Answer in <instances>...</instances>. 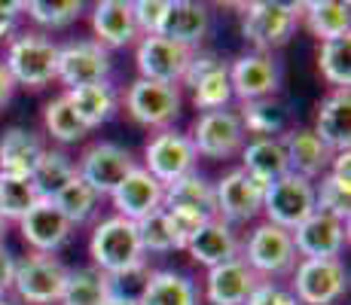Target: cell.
<instances>
[{"mask_svg": "<svg viewBox=\"0 0 351 305\" xmlns=\"http://www.w3.org/2000/svg\"><path fill=\"white\" fill-rule=\"evenodd\" d=\"M89 254L95 269L107 278H123L144 269V247L138 239V226L125 217H107L98 223L89 241Z\"/></svg>", "mask_w": 351, "mask_h": 305, "instance_id": "6da1fadb", "label": "cell"}, {"mask_svg": "<svg viewBox=\"0 0 351 305\" xmlns=\"http://www.w3.org/2000/svg\"><path fill=\"white\" fill-rule=\"evenodd\" d=\"M6 73L12 77L16 86H28V89H43L56 80L58 71V46L43 34H19L6 49L3 61Z\"/></svg>", "mask_w": 351, "mask_h": 305, "instance_id": "7a4b0ae2", "label": "cell"}, {"mask_svg": "<svg viewBox=\"0 0 351 305\" xmlns=\"http://www.w3.org/2000/svg\"><path fill=\"white\" fill-rule=\"evenodd\" d=\"M263 211L272 226H281L293 232L302 220L315 214V180H306L300 174H285L263 189Z\"/></svg>", "mask_w": 351, "mask_h": 305, "instance_id": "3957f363", "label": "cell"}, {"mask_svg": "<svg viewBox=\"0 0 351 305\" xmlns=\"http://www.w3.org/2000/svg\"><path fill=\"white\" fill-rule=\"evenodd\" d=\"M300 19V3H281V0H256L245 6V22L241 34L251 46L266 56L275 46H285L296 31Z\"/></svg>", "mask_w": 351, "mask_h": 305, "instance_id": "277c9868", "label": "cell"}, {"mask_svg": "<svg viewBox=\"0 0 351 305\" xmlns=\"http://www.w3.org/2000/svg\"><path fill=\"white\" fill-rule=\"evenodd\" d=\"M67 281V269L56 256L34 254L16 263L12 272V290L28 305H56L62 300V290Z\"/></svg>", "mask_w": 351, "mask_h": 305, "instance_id": "5b68a950", "label": "cell"}, {"mask_svg": "<svg viewBox=\"0 0 351 305\" xmlns=\"http://www.w3.org/2000/svg\"><path fill=\"white\" fill-rule=\"evenodd\" d=\"M195 147L190 141V134H180L174 128H162L156 138L147 144L144 150V171L153 174L162 186H171L180 178L195 171Z\"/></svg>", "mask_w": 351, "mask_h": 305, "instance_id": "8992f818", "label": "cell"}, {"mask_svg": "<svg viewBox=\"0 0 351 305\" xmlns=\"http://www.w3.org/2000/svg\"><path fill=\"white\" fill-rule=\"evenodd\" d=\"M134 168H138V162H134V156L125 147L104 141V144H92L89 150L80 156L77 178L89 183L98 195H104V193H113Z\"/></svg>", "mask_w": 351, "mask_h": 305, "instance_id": "52a82bcc", "label": "cell"}, {"mask_svg": "<svg viewBox=\"0 0 351 305\" xmlns=\"http://www.w3.org/2000/svg\"><path fill=\"white\" fill-rule=\"evenodd\" d=\"M125 107L134 122L147 128H168L180 113V92L178 86L153 83V80H134L128 86Z\"/></svg>", "mask_w": 351, "mask_h": 305, "instance_id": "ba28073f", "label": "cell"}, {"mask_svg": "<svg viewBox=\"0 0 351 305\" xmlns=\"http://www.w3.org/2000/svg\"><path fill=\"white\" fill-rule=\"evenodd\" d=\"M110 73V52L95 40H77V43L58 46V71L56 80H62L71 89L92 83H104Z\"/></svg>", "mask_w": 351, "mask_h": 305, "instance_id": "9c48e42d", "label": "cell"}, {"mask_svg": "<svg viewBox=\"0 0 351 305\" xmlns=\"http://www.w3.org/2000/svg\"><path fill=\"white\" fill-rule=\"evenodd\" d=\"M247 269L256 275H285L296 266V247L293 235L272 223H260L247 239V254H245Z\"/></svg>", "mask_w": 351, "mask_h": 305, "instance_id": "30bf717a", "label": "cell"}, {"mask_svg": "<svg viewBox=\"0 0 351 305\" xmlns=\"http://www.w3.org/2000/svg\"><path fill=\"white\" fill-rule=\"evenodd\" d=\"M346 266L339 260H302L296 266L293 296L302 305H333L346 293Z\"/></svg>", "mask_w": 351, "mask_h": 305, "instance_id": "8fae6325", "label": "cell"}, {"mask_svg": "<svg viewBox=\"0 0 351 305\" xmlns=\"http://www.w3.org/2000/svg\"><path fill=\"white\" fill-rule=\"evenodd\" d=\"M193 147L195 156L205 159H229L245 144V128H241L239 113L232 110H211L202 113L193 128Z\"/></svg>", "mask_w": 351, "mask_h": 305, "instance_id": "7c38bea8", "label": "cell"}, {"mask_svg": "<svg viewBox=\"0 0 351 305\" xmlns=\"http://www.w3.org/2000/svg\"><path fill=\"white\" fill-rule=\"evenodd\" d=\"M290 235H293V247L302 260H339L342 247L348 241V223L315 211Z\"/></svg>", "mask_w": 351, "mask_h": 305, "instance_id": "4fadbf2b", "label": "cell"}, {"mask_svg": "<svg viewBox=\"0 0 351 305\" xmlns=\"http://www.w3.org/2000/svg\"><path fill=\"white\" fill-rule=\"evenodd\" d=\"M190 58H193V49L171 43L165 37H141L138 56H134L141 80H153V83H168V86L180 83Z\"/></svg>", "mask_w": 351, "mask_h": 305, "instance_id": "5bb4252c", "label": "cell"}, {"mask_svg": "<svg viewBox=\"0 0 351 305\" xmlns=\"http://www.w3.org/2000/svg\"><path fill=\"white\" fill-rule=\"evenodd\" d=\"M214 208L223 223H247L263 211V189L241 168H235L214 183Z\"/></svg>", "mask_w": 351, "mask_h": 305, "instance_id": "9a60e30c", "label": "cell"}, {"mask_svg": "<svg viewBox=\"0 0 351 305\" xmlns=\"http://www.w3.org/2000/svg\"><path fill=\"white\" fill-rule=\"evenodd\" d=\"M110 199H113V208H117V217H125V220L138 223V220H144V217H150L153 211L162 208L165 186L138 165L117 189H113Z\"/></svg>", "mask_w": 351, "mask_h": 305, "instance_id": "2e32d148", "label": "cell"}, {"mask_svg": "<svg viewBox=\"0 0 351 305\" xmlns=\"http://www.w3.org/2000/svg\"><path fill=\"white\" fill-rule=\"evenodd\" d=\"M19 229H22V239L28 241L37 254H46V256L56 254L73 232L67 217L58 211L49 199H40L37 205L19 220Z\"/></svg>", "mask_w": 351, "mask_h": 305, "instance_id": "e0dca14e", "label": "cell"}, {"mask_svg": "<svg viewBox=\"0 0 351 305\" xmlns=\"http://www.w3.org/2000/svg\"><path fill=\"white\" fill-rule=\"evenodd\" d=\"M229 86H232V95H239L245 104L263 101L278 89V64L263 52H247L229 67Z\"/></svg>", "mask_w": 351, "mask_h": 305, "instance_id": "ac0fdd59", "label": "cell"}, {"mask_svg": "<svg viewBox=\"0 0 351 305\" xmlns=\"http://www.w3.org/2000/svg\"><path fill=\"white\" fill-rule=\"evenodd\" d=\"M254 287H256V275L247 269V263L241 256L208 269L205 293L211 305H245Z\"/></svg>", "mask_w": 351, "mask_h": 305, "instance_id": "d6986e66", "label": "cell"}, {"mask_svg": "<svg viewBox=\"0 0 351 305\" xmlns=\"http://www.w3.org/2000/svg\"><path fill=\"white\" fill-rule=\"evenodd\" d=\"M315 134L330 153H346L351 144V89H333L321 101Z\"/></svg>", "mask_w": 351, "mask_h": 305, "instance_id": "ffe728a7", "label": "cell"}, {"mask_svg": "<svg viewBox=\"0 0 351 305\" xmlns=\"http://www.w3.org/2000/svg\"><path fill=\"white\" fill-rule=\"evenodd\" d=\"M208 28H211V12H208L205 3H195V0H171L159 37L193 49L195 43L205 40Z\"/></svg>", "mask_w": 351, "mask_h": 305, "instance_id": "44dd1931", "label": "cell"}, {"mask_svg": "<svg viewBox=\"0 0 351 305\" xmlns=\"http://www.w3.org/2000/svg\"><path fill=\"white\" fill-rule=\"evenodd\" d=\"M281 147H285L287 156V171L300 174L306 180H315L327 171L333 153L318 141V134L308 132V128H296V132H287L281 138Z\"/></svg>", "mask_w": 351, "mask_h": 305, "instance_id": "7402d4cb", "label": "cell"}, {"mask_svg": "<svg viewBox=\"0 0 351 305\" xmlns=\"http://www.w3.org/2000/svg\"><path fill=\"white\" fill-rule=\"evenodd\" d=\"M46 147L31 128L12 125L0 134V174H12V178H31L37 168L40 156Z\"/></svg>", "mask_w": 351, "mask_h": 305, "instance_id": "603a6c76", "label": "cell"}, {"mask_svg": "<svg viewBox=\"0 0 351 305\" xmlns=\"http://www.w3.org/2000/svg\"><path fill=\"white\" fill-rule=\"evenodd\" d=\"M186 250H190V256L195 263L214 269V266H220V263H229L239 256V239H235V232L229 229V223L211 217V220L186 241Z\"/></svg>", "mask_w": 351, "mask_h": 305, "instance_id": "cb8c5ba5", "label": "cell"}, {"mask_svg": "<svg viewBox=\"0 0 351 305\" xmlns=\"http://www.w3.org/2000/svg\"><path fill=\"white\" fill-rule=\"evenodd\" d=\"M92 28L98 34V43L104 46H128L138 37V25L132 16V3L128 0H101L92 12Z\"/></svg>", "mask_w": 351, "mask_h": 305, "instance_id": "d4e9b609", "label": "cell"}, {"mask_svg": "<svg viewBox=\"0 0 351 305\" xmlns=\"http://www.w3.org/2000/svg\"><path fill=\"white\" fill-rule=\"evenodd\" d=\"M245 165L241 171L251 178L260 189H266L272 180L285 178L287 174V156L281 147V138H256L245 147Z\"/></svg>", "mask_w": 351, "mask_h": 305, "instance_id": "484cf974", "label": "cell"}, {"mask_svg": "<svg viewBox=\"0 0 351 305\" xmlns=\"http://www.w3.org/2000/svg\"><path fill=\"white\" fill-rule=\"evenodd\" d=\"M67 104L77 110V117L86 122V128H95L101 122H107L117 110V92L107 83H92V86H80V89L64 92Z\"/></svg>", "mask_w": 351, "mask_h": 305, "instance_id": "4316f807", "label": "cell"}, {"mask_svg": "<svg viewBox=\"0 0 351 305\" xmlns=\"http://www.w3.org/2000/svg\"><path fill=\"white\" fill-rule=\"evenodd\" d=\"M110 293H113V278L98 272L95 266L67 269V281L58 305H101Z\"/></svg>", "mask_w": 351, "mask_h": 305, "instance_id": "83f0119b", "label": "cell"}, {"mask_svg": "<svg viewBox=\"0 0 351 305\" xmlns=\"http://www.w3.org/2000/svg\"><path fill=\"white\" fill-rule=\"evenodd\" d=\"M300 12L306 16L312 34L321 37L324 43L348 37V28H351L348 3H339V0H312V3H300Z\"/></svg>", "mask_w": 351, "mask_h": 305, "instance_id": "f1b7e54d", "label": "cell"}, {"mask_svg": "<svg viewBox=\"0 0 351 305\" xmlns=\"http://www.w3.org/2000/svg\"><path fill=\"white\" fill-rule=\"evenodd\" d=\"M138 305H195V287L178 272H153L147 278Z\"/></svg>", "mask_w": 351, "mask_h": 305, "instance_id": "f546056e", "label": "cell"}, {"mask_svg": "<svg viewBox=\"0 0 351 305\" xmlns=\"http://www.w3.org/2000/svg\"><path fill=\"white\" fill-rule=\"evenodd\" d=\"M73 178H77V162L62 150H43L37 168L31 171V183L40 199H52V195L62 186H67Z\"/></svg>", "mask_w": 351, "mask_h": 305, "instance_id": "4dcf8cb0", "label": "cell"}, {"mask_svg": "<svg viewBox=\"0 0 351 305\" xmlns=\"http://www.w3.org/2000/svg\"><path fill=\"white\" fill-rule=\"evenodd\" d=\"M98 199H101V195L89 186V183L80 180V178H73L67 186L58 189V193L52 195L49 202L67 217V223H71V226H83V223H89L92 214H95Z\"/></svg>", "mask_w": 351, "mask_h": 305, "instance_id": "1f68e13d", "label": "cell"}, {"mask_svg": "<svg viewBox=\"0 0 351 305\" xmlns=\"http://www.w3.org/2000/svg\"><path fill=\"white\" fill-rule=\"evenodd\" d=\"M43 122H46V132H49L58 144H77V141H83L86 134H89L86 122L77 117V110H73L71 104H67L64 95H58V98H52L49 104H46Z\"/></svg>", "mask_w": 351, "mask_h": 305, "instance_id": "d6a6232c", "label": "cell"}, {"mask_svg": "<svg viewBox=\"0 0 351 305\" xmlns=\"http://www.w3.org/2000/svg\"><path fill=\"white\" fill-rule=\"evenodd\" d=\"M165 202H178V205L199 208V211H205L208 217L217 214V208H214V183L205 180L199 171L186 174V178H180L178 183L165 186V199H162V205H165Z\"/></svg>", "mask_w": 351, "mask_h": 305, "instance_id": "836d02e7", "label": "cell"}, {"mask_svg": "<svg viewBox=\"0 0 351 305\" xmlns=\"http://www.w3.org/2000/svg\"><path fill=\"white\" fill-rule=\"evenodd\" d=\"M318 67L330 86H336V89H351V37L321 43Z\"/></svg>", "mask_w": 351, "mask_h": 305, "instance_id": "e575fe53", "label": "cell"}, {"mask_svg": "<svg viewBox=\"0 0 351 305\" xmlns=\"http://www.w3.org/2000/svg\"><path fill=\"white\" fill-rule=\"evenodd\" d=\"M40 202L37 189L31 178H12V174H0V217L3 220H22Z\"/></svg>", "mask_w": 351, "mask_h": 305, "instance_id": "d590c367", "label": "cell"}, {"mask_svg": "<svg viewBox=\"0 0 351 305\" xmlns=\"http://www.w3.org/2000/svg\"><path fill=\"white\" fill-rule=\"evenodd\" d=\"M241 128L256 134V138H275V134L285 132V107L275 104V101L263 98V101H251V104L241 107Z\"/></svg>", "mask_w": 351, "mask_h": 305, "instance_id": "8d00e7d4", "label": "cell"}, {"mask_svg": "<svg viewBox=\"0 0 351 305\" xmlns=\"http://www.w3.org/2000/svg\"><path fill=\"white\" fill-rule=\"evenodd\" d=\"M232 101V86H229V64H217L208 77H202L193 89V104L199 110H226Z\"/></svg>", "mask_w": 351, "mask_h": 305, "instance_id": "74e56055", "label": "cell"}, {"mask_svg": "<svg viewBox=\"0 0 351 305\" xmlns=\"http://www.w3.org/2000/svg\"><path fill=\"white\" fill-rule=\"evenodd\" d=\"M315 211L330 214V217H336V220L348 223V211H351V183L333 178V174H324L321 186H315Z\"/></svg>", "mask_w": 351, "mask_h": 305, "instance_id": "f35d334b", "label": "cell"}, {"mask_svg": "<svg viewBox=\"0 0 351 305\" xmlns=\"http://www.w3.org/2000/svg\"><path fill=\"white\" fill-rule=\"evenodd\" d=\"M134 226H138V239H141L144 254H168V250H180L162 208L159 211H153L150 217H144V220H138Z\"/></svg>", "mask_w": 351, "mask_h": 305, "instance_id": "ab89813d", "label": "cell"}, {"mask_svg": "<svg viewBox=\"0 0 351 305\" xmlns=\"http://www.w3.org/2000/svg\"><path fill=\"white\" fill-rule=\"evenodd\" d=\"M31 22L43 25V28H64L73 19L83 12V3L80 0H31L25 3Z\"/></svg>", "mask_w": 351, "mask_h": 305, "instance_id": "60d3db41", "label": "cell"}, {"mask_svg": "<svg viewBox=\"0 0 351 305\" xmlns=\"http://www.w3.org/2000/svg\"><path fill=\"white\" fill-rule=\"evenodd\" d=\"M162 211H165L168 226H171L174 239H178V247H186V241H190L193 235L199 232L208 220H211V217H208L205 211H199V208L178 205V202H165V205H162Z\"/></svg>", "mask_w": 351, "mask_h": 305, "instance_id": "b9f144b4", "label": "cell"}, {"mask_svg": "<svg viewBox=\"0 0 351 305\" xmlns=\"http://www.w3.org/2000/svg\"><path fill=\"white\" fill-rule=\"evenodd\" d=\"M168 6H171V0H138V3H132V16H134V25H138V34H144V37H159L162 22H165V16H168Z\"/></svg>", "mask_w": 351, "mask_h": 305, "instance_id": "7bdbcfd3", "label": "cell"}, {"mask_svg": "<svg viewBox=\"0 0 351 305\" xmlns=\"http://www.w3.org/2000/svg\"><path fill=\"white\" fill-rule=\"evenodd\" d=\"M245 305H300V302H296L293 293H287V290L275 287V284L256 281V287L251 290V296H247Z\"/></svg>", "mask_w": 351, "mask_h": 305, "instance_id": "ee69618b", "label": "cell"}, {"mask_svg": "<svg viewBox=\"0 0 351 305\" xmlns=\"http://www.w3.org/2000/svg\"><path fill=\"white\" fill-rule=\"evenodd\" d=\"M217 64H223V61H220L217 56H211V52H202V56H195V52H193V58H190V64H186L180 83H186L190 89H195V83H199L202 77H208V73H211Z\"/></svg>", "mask_w": 351, "mask_h": 305, "instance_id": "f6af8a7d", "label": "cell"}, {"mask_svg": "<svg viewBox=\"0 0 351 305\" xmlns=\"http://www.w3.org/2000/svg\"><path fill=\"white\" fill-rule=\"evenodd\" d=\"M12 272H16V260L6 250V244H0V296L12 287Z\"/></svg>", "mask_w": 351, "mask_h": 305, "instance_id": "bcb514c9", "label": "cell"}, {"mask_svg": "<svg viewBox=\"0 0 351 305\" xmlns=\"http://www.w3.org/2000/svg\"><path fill=\"white\" fill-rule=\"evenodd\" d=\"M330 162H333V171H330V174H333V178H339V180H348L351 183V153L348 150L346 153H336Z\"/></svg>", "mask_w": 351, "mask_h": 305, "instance_id": "7dc6e473", "label": "cell"}, {"mask_svg": "<svg viewBox=\"0 0 351 305\" xmlns=\"http://www.w3.org/2000/svg\"><path fill=\"white\" fill-rule=\"evenodd\" d=\"M12 92H16V83H12V77L6 73V67L0 64V107L12 98Z\"/></svg>", "mask_w": 351, "mask_h": 305, "instance_id": "c3c4849f", "label": "cell"}, {"mask_svg": "<svg viewBox=\"0 0 351 305\" xmlns=\"http://www.w3.org/2000/svg\"><path fill=\"white\" fill-rule=\"evenodd\" d=\"M12 31H16V19H12V16H6V12H0V40H3V37H10Z\"/></svg>", "mask_w": 351, "mask_h": 305, "instance_id": "681fc988", "label": "cell"}, {"mask_svg": "<svg viewBox=\"0 0 351 305\" xmlns=\"http://www.w3.org/2000/svg\"><path fill=\"white\" fill-rule=\"evenodd\" d=\"M101 305H138V302H134L132 296H119V293H110V296H107V300L101 302Z\"/></svg>", "mask_w": 351, "mask_h": 305, "instance_id": "f907efd6", "label": "cell"}, {"mask_svg": "<svg viewBox=\"0 0 351 305\" xmlns=\"http://www.w3.org/2000/svg\"><path fill=\"white\" fill-rule=\"evenodd\" d=\"M3 239H6V220L0 217V244H3Z\"/></svg>", "mask_w": 351, "mask_h": 305, "instance_id": "816d5d0a", "label": "cell"}, {"mask_svg": "<svg viewBox=\"0 0 351 305\" xmlns=\"http://www.w3.org/2000/svg\"><path fill=\"white\" fill-rule=\"evenodd\" d=\"M0 305H12L10 300H6V296H0Z\"/></svg>", "mask_w": 351, "mask_h": 305, "instance_id": "f5cc1de1", "label": "cell"}]
</instances>
